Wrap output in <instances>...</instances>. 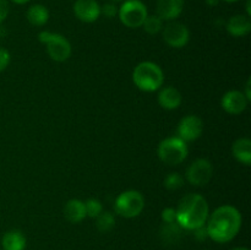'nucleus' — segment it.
I'll list each match as a JSON object with an SVG mask.
<instances>
[{
  "instance_id": "b1692460",
  "label": "nucleus",
  "mask_w": 251,
  "mask_h": 250,
  "mask_svg": "<svg viewBox=\"0 0 251 250\" xmlns=\"http://www.w3.org/2000/svg\"><path fill=\"white\" fill-rule=\"evenodd\" d=\"M86 208V216L91 218H96L100 213L103 212V206L102 202L97 199H88L85 202Z\"/></svg>"
},
{
  "instance_id": "f704fd0d",
  "label": "nucleus",
  "mask_w": 251,
  "mask_h": 250,
  "mask_svg": "<svg viewBox=\"0 0 251 250\" xmlns=\"http://www.w3.org/2000/svg\"><path fill=\"white\" fill-rule=\"evenodd\" d=\"M223 1H226V2H237V1H239V0H223Z\"/></svg>"
},
{
  "instance_id": "39448f33",
  "label": "nucleus",
  "mask_w": 251,
  "mask_h": 250,
  "mask_svg": "<svg viewBox=\"0 0 251 250\" xmlns=\"http://www.w3.org/2000/svg\"><path fill=\"white\" fill-rule=\"evenodd\" d=\"M41 43L47 46V53L51 60L63 63L68 60L71 55V44L68 39L59 33H53L49 31H43L38 34Z\"/></svg>"
},
{
  "instance_id": "ddd939ff",
  "label": "nucleus",
  "mask_w": 251,
  "mask_h": 250,
  "mask_svg": "<svg viewBox=\"0 0 251 250\" xmlns=\"http://www.w3.org/2000/svg\"><path fill=\"white\" fill-rule=\"evenodd\" d=\"M184 9V0H157V16L163 21H173L180 16Z\"/></svg>"
},
{
  "instance_id": "c756f323",
  "label": "nucleus",
  "mask_w": 251,
  "mask_h": 250,
  "mask_svg": "<svg viewBox=\"0 0 251 250\" xmlns=\"http://www.w3.org/2000/svg\"><path fill=\"white\" fill-rule=\"evenodd\" d=\"M250 87H251V78H248L247 81V85H245V97L248 98V100H251V91H250Z\"/></svg>"
},
{
  "instance_id": "6e6552de",
  "label": "nucleus",
  "mask_w": 251,
  "mask_h": 250,
  "mask_svg": "<svg viewBox=\"0 0 251 250\" xmlns=\"http://www.w3.org/2000/svg\"><path fill=\"white\" fill-rule=\"evenodd\" d=\"M213 175V167L208 159L198 158L186 169V180L194 186H205Z\"/></svg>"
},
{
  "instance_id": "473e14b6",
  "label": "nucleus",
  "mask_w": 251,
  "mask_h": 250,
  "mask_svg": "<svg viewBox=\"0 0 251 250\" xmlns=\"http://www.w3.org/2000/svg\"><path fill=\"white\" fill-rule=\"evenodd\" d=\"M12 1L15 2V4H19V5H22V4H26V2H28L29 0H12Z\"/></svg>"
},
{
  "instance_id": "2f4dec72",
  "label": "nucleus",
  "mask_w": 251,
  "mask_h": 250,
  "mask_svg": "<svg viewBox=\"0 0 251 250\" xmlns=\"http://www.w3.org/2000/svg\"><path fill=\"white\" fill-rule=\"evenodd\" d=\"M251 0H247V16H251Z\"/></svg>"
},
{
  "instance_id": "4be33fe9",
  "label": "nucleus",
  "mask_w": 251,
  "mask_h": 250,
  "mask_svg": "<svg viewBox=\"0 0 251 250\" xmlns=\"http://www.w3.org/2000/svg\"><path fill=\"white\" fill-rule=\"evenodd\" d=\"M141 27H144L147 33L154 36V34L159 33L163 28V20L157 16V15H147L146 20H145Z\"/></svg>"
},
{
  "instance_id": "7c9ffc66",
  "label": "nucleus",
  "mask_w": 251,
  "mask_h": 250,
  "mask_svg": "<svg viewBox=\"0 0 251 250\" xmlns=\"http://www.w3.org/2000/svg\"><path fill=\"white\" fill-rule=\"evenodd\" d=\"M221 0H206V4L208 5V6H211V7H215V6H217L218 5V2H220Z\"/></svg>"
},
{
  "instance_id": "aec40b11",
  "label": "nucleus",
  "mask_w": 251,
  "mask_h": 250,
  "mask_svg": "<svg viewBox=\"0 0 251 250\" xmlns=\"http://www.w3.org/2000/svg\"><path fill=\"white\" fill-rule=\"evenodd\" d=\"M183 228L176 222L174 223H164L161 228V238L167 244H173L176 243L181 237Z\"/></svg>"
},
{
  "instance_id": "c85d7f7f",
  "label": "nucleus",
  "mask_w": 251,
  "mask_h": 250,
  "mask_svg": "<svg viewBox=\"0 0 251 250\" xmlns=\"http://www.w3.org/2000/svg\"><path fill=\"white\" fill-rule=\"evenodd\" d=\"M10 12V5L7 0H0V24L6 20L7 15Z\"/></svg>"
},
{
  "instance_id": "20e7f679",
  "label": "nucleus",
  "mask_w": 251,
  "mask_h": 250,
  "mask_svg": "<svg viewBox=\"0 0 251 250\" xmlns=\"http://www.w3.org/2000/svg\"><path fill=\"white\" fill-rule=\"evenodd\" d=\"M158 157L168 166H178L183 163L189 153L188 145L178 136L167 137L158 145Z\"/></svg>"
},
{
  "instance_id": "7ed1b4c3",
  "label": "nucleus",
  "mask_w": 251,
  "mask_h": 250,
  "mask_svg": "<svg viewBox=\"0 0 251 250\" xmlns=\"http://www.w3.org/2000/svg\"><path fill=\"white\" fill-rule=\"evenodd\" d=\"M132 81L139 90L144 92H153L159 90L164 82V74L161 66L152 61H142L137 64L132 73Z\"/></svg>"
},
{
  "instance_id": "a211bd4d",
  "label": "nucleus",
  "mask_w": 251,
  "mask_h": 250,
  "mask_svg": "<svg viewBox=\"0 0 251 250\" xmlns=\"http://www.w3.org/2000/svg\"><path fill=\"white\" fill-rule=\"evenodd\" d=\"M233 156L238 162L250 166L251 164V140L248 137H240L232 146Z\"/></svg>"
},
{
  "instance_id": "9b49d317",
  "label": "nucleus",
  "mask_w": 251,
  "mask_h": 250,
  "mask_svg": "<svg viewBox=\"0 0 251 250\" xmlns=\"http://www.w3.org/2000/svg\"><path fill=\"white\" fill-rule=\"evenodd\" d=\"M74 14L80 21L91 24L100 19V6L96 0H76L74 4Z\"/></svg>"
},
{
  "instance_id": "412c9836",
  "label": "nucleus",
  "mask_w": 251,
  "mask_h": 250,
  "mask_svg": "<svg viewBox=\"0 0 251 250\" xmlns=\"http://www.w3.org/2000/svg\"><path fill=\"white\" fill-rule=\"evenodd\" d=\"M115 225V218L114 215L109 211H104V212L100 213L96 217V228L100 230V233H108L114 228Z\"/></svg>"
},
{
  "instance_id": "423d86ee",
  "label": "nucleus",
  "mask_w": 251,
  "mask_h": 250,
  "mask_svg": "<svg viewBox=\"0 0 251 250\" xmlns=\"http://www.w3.org/2000/svg\"><path fill=\"white\" fill-rule=\"evenodd\" d=\"M145 199L137 190H126L120 194L114 203L115 212L124 218L137 217L144 211Z\"/></svg>"
},
{
  "instance_id": "1a4fd4ad",
  "label": "nucleus",
  "mask_w": 251,
  "mask_h": 250,
  "mask_svg": "<svg viewBox=\"0 0 251 250\" xmlns=\"http://www.w3.org/2000/svg\"><path fill=\"white\" fill-rule=\"evenodd\" d=\"M163 39L169 47L173 48H183L189 43L190 32L189 28L181 22L171 21L162 28Z\"/></svg>"
},
{
  "instance_id": "0eeeda50",
  "label": "nucleus",
  "mask_w": 251,
  "mask_h": 250,
  "mask_svg": "<svg viewBox=\"0 0 251 250\" xmlns=\"http://www.w3.org/2000/svg\"><path fill=\"white\" fill-rule=\"evenodd\" d=\"M120 22L129 28H139L146 20L147 7L141 0H125L118 10Z\"/></svg>"
},
{
  "instance_id": "f8f14e48",
  "label": "nucleus",
  "mask_w": 251,
  "mask_h": 250,
  "mask_svg": "<svg viewBox=\"0 0 251 250\" xmlns=\"http://www.w3.org/2000/svg\"><path fill=\"white\" fill-rule=\"evenodd\" d=\"M248 103L249 100L245 97L244 92L237 90L228 91L221 100V105L223 109L232 115H238L244 112L248 107Z\"/></svg>"
},
{
  "instance_id": "cd10ccee",
  "label": "nucleus",
  "mask_w": 251,
  "mask_h": 250,
  "mask_svg": "<svg viewBox=\"0 0 251 250\" xmlns=\"http://www.w3.org/2000/svg\"><path fill=\"white\" fill-rule=\"evenodd\" d=\"M193 232H194V237H195V239L198 240V242H205V240L208 238V233H207V229H206V225L196 228V229H194Z\"/></svg>"
},
{
  "instance_id": "f03ea898",
  "label": "nucleus",
  "mask_w": 251,
  "mask_h": 250,
  "mask_svg": "<svg viewBox=\"0 0 251 250\" xmlns=\"http://www.w3.org/2000/svg\"><path fill=\"white\" fill-rule=\"evenodd\" d=\"M176 211V223L183 229L194 230L202 227L207 222L210 216V207L200 194H188L178 203Z\"/></svg>"
},
{
  "instance_id": "a878e982",
  "label": "nucleus",
  "mask_w": 251,
  "mask_h": 250,
  "mask_svg": "<svg viewBox=\"0 0 251 250\" xmlns=\"http://www.w3.org/2000/svg\"><path fill=\"white\" fill-rule=\"evenodd\" d=\"M164 223H174L176 222V211L173 207H167L162 211L161 215Z\"/></svg>"
},
{
  "instance_id": "6ab92c4d",
  "label": "nucleus",
  "mask_w": 251,
  "mask_h": 250,
  "mask_svg": "<svg viewBox=\"0 0 251 250\" xmlns=\"http://www.w3.org/2000/svg\"><path fill=\"white\" fill-rule=\"evenodd\" d=\"M26 17L32 26L42 27L48 22L49 11L44 5L34 4L28 7L26 12Z\"/></svg>"
},
{
  "instance_id": "f257e3e1",
  "label": "nucleus",
  "mask_w": 251,
  "mask_h": 250,
  "mask_svg": "<svg viewBox=\"0 0 251 250\" xmlns=\"http://www.w3.org/2000/svg\"><path fill=\"white\" fill-rule=\"evenodd\" d=\"M242 228V215L234 206L223 205L216 208L208 216L206 222L208 238L216 243L230 242L234 239Z\"/></svg>"
},
{
  "instance_id": "393cba45",
  "label": "nucleus",
  "mask_w": 251,
  "mask_h": 250,
  "mask_svg": "<svg viewBox=\"0 0 251 250\" xmlns=\"http://www.w3.org/2000/svg\"><path fill=\"white\" fill-rule=\"evenodd\" d=\"M118 10L119 9L117 7L115 2H105L103 6H100V14H103L108 19H112L115 15H118Z\"/></svg>"
},
{
  "instance_id": "c9c22d12",
  "label": "nucleus",
  "mask_w": 251,
  "mask_h": 250,
  "mask_svg": "<svg viewBox=\"0 0 251 250\" xmlns=\"http://www.w3.org/2000/svg\"><path fill=\"white\" fill-rule=\"evenodd\" d=\"M110 1H112V2H119V1H122V0H110Z\"/></svg>"
},
{
  "instance_id": "5701e85b",
  "label": "nucleus",
  "mask_w": 251,
  "mask_h": 250,
  "mask_svg": "<svg viewBox=\"0 0 251 250\" xmlns=\"http://www.w3.org/2000/svg\"><path fill=\"white\" fill-rule=\"evenodd\" d=\"M163 184L164 186H166V189H168V190H178V189H180L181 186L184 185V178L179 173L174 172V173H169L168 175L164 178Z\"/></svg>"
},
{
  "instance_id": "f3484780",
  "label": "nucleus",
  "mask_w": 251,
  "mask_h": 250,
  "mask_svg": "<svg viewBox=\"0 0 251 250\" xmlns=\"http://www.w3.org/2000/svg\"><path fill=\"white\" fill-rule=\"evenodd\" d=\"M1 247L4 250H25L26 237L19 229L9 230L2 235Z\"/></svg>"
},
{
  "instance_id": "72a5a7b5",
  "label": "nucleus",
  "mask_w": 251,
  "mask_h": 250,
  "mask_svg": "<svg viewBox=\"0 0 251 250\" xmlns=\"http://www.w3.org/2000/svg\"><path fill=\"white\" fill-rule=\"evenodd\" d=\"M232 250H250V249H248V248H245V247H238V248H234V249H232Z\"/></svg>"
},
{
  "instance_id": "bb28decb",
  "label": "nucleus",
  "mask_w": 251,
  "mask_h": 250,
  "mask_svg": "<svg viewBox=\"0 0 251 250\" xmlns=\"http://www.w3.org/2000/svg\"><path fill=\"white\" fill-rule=\"evenodd\" d=\"M10 60H11V56H10L9 50L0 47V73L4 71L9 66Z\"/></svg>"
},
{
  "instance_id": "9d476101",
  "label": "nucleus",
  "mask_w": 251,
  "mask_h": 250,
  "mask_svg": "<svg viewBox=\"0 0 251 250\" xmlns=\"http://www.w3.org/2000/svg\"><path fill=\"white\" fill-rule=\"evenodd\" d=\"M178 137L183 141H195L203 131V122L198 115H186L178 124Z\"/></svg>"
},
{
  "instance_id": "2eb2a0df",
  "label": "nucleus",
  "mask_w": 251,
  "mask_h": 250,
  "mask_svg": "<svg viewBox=\"0 0 251 250\" xmlns=\"http://www.w3.org/2000/svg\"><path fill=\"white\" fill-rule=\"evenodd\" d=\"M181 100L183 98H181L180 91L173 86L162 88L158 93V103L164 109H176L181 104Z\"/></svg>"
},
{
  "instance_id": "dca6fc26",
  "label": "nucleus",
  "mask_w": 251,
  "mask_h": 250,
  "mask_svg": "<svg viewBox=\"0 0 251 250\" xmlns=\"http://www.w3.org/2000/svg\"><path fill=\"white\" fill-rule=\"evenodd\" d=\"M64 216L70 223H80L85 220L86 208L85 202L78 199H71L64 206Z\"/></svg>"
},
{
  "instance_id": "4468645a",
  "label": "nucleus",
  "mask_w": 251,
  "mask_h": 250,
  "mask_svg": "<svg viewBox=\"0 0 251 250\" xmlns=\"http://www.w3.org/2000/svg\"><path fill=\"white\" fill-rule=\"evenodd\" d=\"M228 33L233 37H244L250 33L251 21L247 15H234L230 17L226 25Z\"/></svg>"
}]
</instances>
